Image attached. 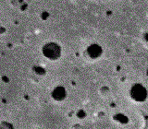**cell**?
I'll use <instances>...</instances> for the list:
<instances>
[{
  "instance_id": "277c9868",
  "label": "cell",
  "mask_w": 148,
  "mask_h": 129,
  "mask_svg": "<svg viewBox=\"0 0 148 129\" xmlns=\"http://www.w3.org/2000/svg\"><path fill=\"white\" fill-rule=\"evenodd\" d=\"M10 124L7 123H3L2 124H0V129H13V128H8Z\"/></svg>"
},
{
  "instance_id": "6da1fadb",
  "label": "cell",
  "mask_w": 148,
  "mask_h": 129,
  "mask_svg": "<svg viewBox=\"0 0 148 129\" xmlns=\"http://www.w3.org/2000/svg\"><path fill=\"white\" fill-rule=\"evenodd\" d=\"M130 95L133 100H135L137 101H143L146 99L147 92L146 90L143 88L140 84H136L134 85L130 91Z\"/></svg>"
},
{
  "instance_id": "3957f363",
  "label": "cell",
  "mask_w": 148,
  "mask_h": 129,
  "mask_svg": "<svg viewBox=\"0 0 148 129\" xmlns=\"http://www.w3.org/2000/svg\"><path fill=\"white\" fill-rule=\"evenodd\" d=\"M53 98L56 101H62L65 99L66 97V92H65V90L63 88H56V90L53 92Z\"/></svg>"
},
{
  "instance_id": "7a4b0ae2",
  "label": "cell",
  "mask_w": 148,
  "mask_h": 129,
  "mask_svg": "<svg viewBox=\"0 0 148 129\" xmlns=\"http://www.w3.org/2000/svg\"><path fill=\"white\" fill-rule=\"evenodd\" d=\"M43 54H45L46 57H48L49 59L56 60V58H58L60 53L58 46L50 44V45H47L46 47L43 48Z\"/></svg>"
}]
</instances>
